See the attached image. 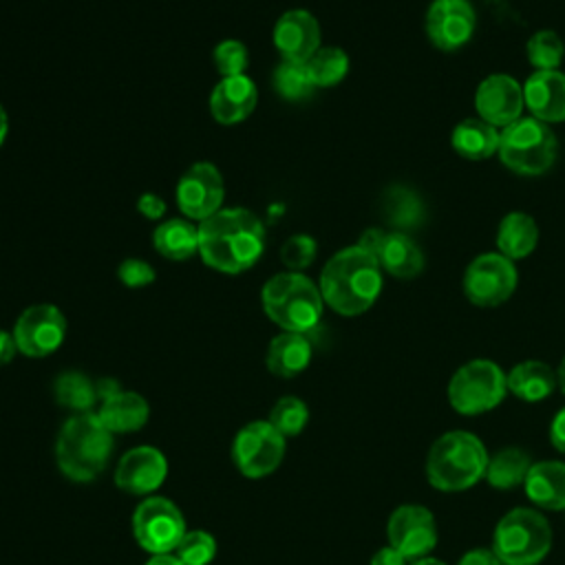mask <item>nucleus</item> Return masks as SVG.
Returning <instances> with one entry per match:
<instances>
[{
    "mask_svg": "<svg viewBox=\"0 0 565 565\" xmlns=\"http://www.w3.org/2000/svg\"><path fill=\"white\" fill-rule=\"evenodd\" d=\"M66 335V318L55 305H33L15 322L13 338L18 351L29 358H44L60 349Z\"/></svg>",
    "mask_w": 565,
    "mask_h": 565,
    "instance_id": "nucleus-13",
    "label": "nucleus"
},
{
    "mask_svg": "<svg viewBox=\"0 0 565 565\" xmlns=\"http://www.w3.org/2000/svg\"><path fill=\"white\" fill-rule=\"evenodd\" d=\"M99 419L104 426L115 435V433H135L143 428L150 415L148 402L132 391H117L108 399L102 402L97 411Z\"/></svg>",
    "mask_w": 565,
    "mask_h": 565,
    "instance_id": "nucleus-26",
    "label": "nucleus"
},
{
    "mask_svg": "<svg viewBox=\"0 0 565 565\" xmlns=\"http://www.w3.org/2000/svg\"><path fill=\"white\" fill-rule=\"evenodd\" d=\"M265 249V227L243 207L218 210L199 225V254L216 271L241 274Z\"/></svg>",
    "mask_w": 565,
    "mask_h": 565,
    "instance_id": "nucleus-1",
    "label": "nucleus"
},
{
    "mask_svg": "<svg viewBox=\"0 0 565 565\" xmlns=\"http://www.w3.org/2000/svg\"><path fill=\"white\" fill-rule=\"evenodd\" d=\"M382 214L395 232L408 234L426 223V203L413 188L395 183L382 196Z\"/></svg>",
    "mask_w": 565,
    "mask_h": 565,
    "instance_id": "nucleus-23",
    "label": "nucleus"
},
{
    "mask_svg": "<svg viewBox=\"0 0 565 565\" xmlns=\"http://www.w3.org/2000/svg\"><path fill=\"white\" fill-rule=\"evenodd\" d=\"M157 252L170 260H185L199 252V227L185 218H170L152 234Z\"/></svg>",
    "mask_w": 565,
    "mask_h": 565,
    "instance_id": "nucleus-29",
    "label": "nucleus"
},
{
    "mask_svg": "<svg viewBox=\"0 0 565 565\" xmlns=\"http://www.w3.org/2000/svg\"><path fill=\"white\" fill-rule=\"evenodd\" d=\"M285 457V437L267 422L245 424L232 444V459L247 479H260L274 472Z\"/></svg>",
    "mask_w": 565,
    "mask_h": 565,
    "instance_id": "nucleus-11",
    "label": "nucleus"
},
{
    "mask_svg": "<svg viewBox=\"0 0 565 565\" xmlns=\"http://www.w3.org/2000/svg\"><path fill=\"white\" fill-rule=\"evenodd\" d=\"M530 468H532L530 455L519 446H508L488 459L483 479L497 490H510V488L523 486Z\"/></svg>",
    "mask_w": 565,
    "mask_h": 565,
    "instance_id": "nucleus-30",
    "label": "nucleus"
},
{
    "mask_svg": "<svg viewBox=\"0 0 565 565\" xmlns=\"http://www.w3.org/2000/svg\"><path fill=\"white\" fill-rule=\"evenodd\" d=\"M523 488L534 505L543 510H565V463L534 461Z\"/></svg>",
    "mask_w": 565,
    "mask_h": 565,
    "instance_id": "nucleus-21",
    "label": "nucleus"
},
{
    "mask_svg": "<svg viewBox=\"0 0 565 565\" xmlns=\"http://www.w3.org/2000/svg\"><path fill=\"white\" fill-rule=\"evenodd\" d=\"M523 102L532 117L550 126L565 121V73L534 71L523 84Z\"/></svg>",
    "mask_w": 565,
    "mask_h": 565,
    "instance_id": "nucleus-19",
    "label": "nucleus"
},
{
    "mask_svg": "<svg viewBox=\"0 0 565 565\" xmlns=\"http://www.w3.org/2000/svg\"><path fill=\"white\" fill-rule=\"evenodd\" d=\"M311 362V342L305 333L282 331L269 342L267 369L278 377H294Z\"/></svg>",
    "mask_w": 565,
    "mask_h": 565,
    "instance_id": "nucleus-27",
    "label": "nucleus"
},
{
    "mask_svg": "<svg viewBox=\"0 0 565 565\" xmlns=\"http://www.w3.org/2000/svg\"><path fill=\"white\" fill-rule=\"evenodd\" d=\"M274 44L282 60L305 64L320 49V24L309 11L291 9L274 26Z\"/></svg>",
    "mask_w": 565,
    "mask_h": 565,
    "instance_id": "nucleus-18",
    "label": "nucleus"
},
{
    "mask_svg": "<svg viewBox=\"0 0 565 565\" xmlns=\"http://www.w3.org/2000/svg\"><path fill=\"white\" fill-rule=\"evenodd\" d=\"M7 132H9V117H7L4 108L0 106V146L4 143V137H7Z\"/></svg>",
    "mask_w": 565,
    "mask_h": 565,
    "instance_id": "nucleus-47",
    "label": "nucleus"
},
{
    "mask_svg": "<svg viewBox=\"0 0 565 565\" xmlns=\"http://www.w3.org/2000/svg\"><path fill=\"white\" fill-rule=\"evenodd\" d=\"M137 210H139L146 218L159 221V218H163V214H166V203H163V199H161L159 194L146 192V194H141V196L137 199Z\"/></svg>",
    "mask_w": 565,
    "mask_h": 565,
    "instance_id": "nucleus-40",
    "label": "nucleus"
},
{
    "mask_svg": "<svg viewBox=\"0 0 565 565\" xmlns=\"http://www.w3.org/2000/svg\"><path fill=\"white\" fill-rule=\"evenodd\" d=\"M214 66L223 77H234V75H245L247 68V49L238 40H223L214 46L212 53Z\"/></svg>",
    "mask_w": 565,
    "mask_h": 565,
    "instance_id": "nucleus-37",
    "label": "nucleus"
},
{
    "mask_svg": "<svg viewBox=\"0 0 565 565\" xmlns=\"http://www.w3.org/2000/svg\"><path fill=\"white\" fill-rule=\"evenodd\" d=\"M168 475V461L159 448L137 446L128 450L115 470V483L128 494L154 492Z\"/></svg>",
    "mask_w": 565,
    "mask_h": 565,
    "instance_id": "nucleus-17",
    "label": "nucleus"
},
{
    "mask_svg": "<svg viewBox=\"0 0 565 565\" xmlns=\"http://www.w3.org/2000/svg\"><path fill=\"white\" fill-rule=\"evenodd\" d=\"M516 267L499 252H483L463 271V294L475 307L503 305L516 289Z\"/></svg>",
    "mask_w": 565,
    "mask_h": 565,
    "instance_id": "nucleus-9",
    "label": "nucleus"
},
{
    "mask_svg": "<svg viewBox=\"0 0 565 565\" xmlns=\"http://www.w3.org/2000/svg\"><path fill=\"white\" fill-rule=\"evenodd\" d=\"M382 291V267L358 245L329 258L320 274L322 300L340 316H360L373 307Z\"/></svg>",
    "mask_w": 565,
    "mask_h": 565,
    "instance_id": "nucleus-2",
    "label": "nucleus"
},
{
    "mask_svg": "<svg viewBox=\"0 0 565 565\" xmlns=\"http://www.w3.org/2000/svg\"><path fill=\"white\" fill-rule=\"evenodd\" d=\"M282 437H294L298 433H302V428L309 422V408L300 397L287 395L280 397L271 411H269V419H267Z\"/></svg>",
    "mask_w": 565,
    "mask_h": 565,
    "instance_id": "nucleus-35",
    "label": "nucleus"
},
{
    "mask_svg": "<svg viewBox=\"0 0 565 565\" xmlns=\"http://www.w3.org/2000/svg\"><path fill=\"white\" fill-rule=\"evenodd\" d=\"M132 534L152 556L170 554L185 534V519L172 501L163 497H148L132 514Z\"/></svg>",
    "mask_w": 565,
    "mask_h": 565,
    "instance_id": "nucleus-10",
    "label": "nucleus"
},
{
    "mask_svg": "<svg viewBox=\"0 0 565 565\" xmlns=\"http://www.w3.org/2000/svg\"><path fill=\"white\" fill-rule=\"evenodd\" d=\"M377 263L382 271L399 280L417 278L426 265L424 252L419 249V245L408 234H402V232L386 234V241L377 254Z\"/></svg>",
    "mask_w": 565,
    "mask_h": 565,
    "instance_id": "nucleus-24",
    "label": "nucleus"
},
{
    "mask_svg": "<svg viewBox=\"0 0 565 565\" xmlns=\"http://www.w3.org/2000/svg\"><path fill=\"white\" fill-rule=\"evenodd\" d=\"M305 64L316 88L335 86L349 73V55L338 46H320Z\"/></svg>",
    "mask_w": 565,
    "mask_h": 565,
    "instance_id": "nucleus-32",
    "label": "nucleus"
},
{
    "mask_svg": "<svg viewBox=\"0 0 565 565\" xmlns=\"http://www.w3.org/2000/svg\"><path fill=\"white\" fill-rule=\"evenodd\" d=\"M174 556L183 565H207L216 556V541L205 530L185 532L179 545L174 547Z\"/></svg>",
    "mask_w": 565,
    "mask_h": 565,
    "instance_id": "nucleus-36",
    "label": "nucleus"
},
{
    "mask_svg": "<svg viewBox=\"0 0 565 565\" xmlns=\"http://www.w3.org/2000/svg\"><path fill=\"white\" fill-rule=\"evenodd\" d=\"M117 276L126 287H146L154 280V269L141 258H126L119 265Z\"/></svg>",
    "mask_w": 565,
    "mask_h": 565,
    "instance_id": "nucleus-39",
    "label": "nucleus"
},
{
    "mask_svg": "<svg viewBox=\"0 0 565 565\" xmlns=\"http://www.w3.org/2000/svg\"><path fill=\"white\" fill-rule=\"evenodd\" d=\"M457 565H503V563L497 558V554L490 547H472L457 561Z\"/></svg>",
    "mask_w": 565,
    "mask_h": 565,
    "instance_id": "nucleus-41",
    "label": "nucleus"
},
{
    "mask_svg": "<svg viewBox=\"0 0 565 565\" xmlns=\"http://www.w3.org/2000/svg\"><path fill=\"white\" fill-rule=\"evenodd\" d=\"M525 53H527V60L534 66V71H556L563 62L565 46L556 31L543 29V31H536L527 40Z\"/></svg>",
    "mask_w": 565,
    "mask_h": 565,
    "instance_id": "nucleus-34",
    "label": "nucleus"
},
{
    "mask_svg": "<svg viewBox=\"0 0 565 565\" xmlns=\"http://www.w3.org/2000/svg\"><path fill=\"white\" fill-rule=\"evenodd\" d=\"M477 117L492 124L494 128H505L519 117H523V86L505 73H492L475 90Z\"/></svg>",
    "mask_w": 565,
    "mask_h": 565,
    "instance_id": "nucleus-16",
    "label": "nucleus"
},
{
    "mask_svg": "<svg viewBox=\"0 0 565 565\" xmlns=\"http://www.w3.org/2000/svg\"><path fill=\"white\" fill-rule=\"evenodd\" d=\"M146 565H183L174 554H154Z\"/></svg>",
    "mask_w": 565,
    "mask_h": 565,
    "instance_id": "nucleus-46",
    "label": "nucleus"
},
{
    "mask_svg": "<svg viewBox=\"0 0 565 565\" xmlns=\"http://www.w3.org/2000/svg\"><path fill=\"white\" fill-rule=\"evenodd\" d=\"M556 386L561 388V393H565V358L561 360V364L556 369Z\"/></svg>",
    "mask_w": 565,
    "mask_h": 565,
    "instance_id": "nucleus-48",
    "label": "nucleus"
},
{
    "mask_svg": "<svg viewBox=\"0 0 565 565\" xmlns=\"http://www.w3.org/2000/svg\"><path fill=\"white\" fill-rule=\"evenodd\" d=\"M274 88L287 102H302L313 95L316 84L302 62L282 60L274 71Z\"/></svg>",
    "mask_w": 565,
    "mask_h": 565,
    "instance_id": "nucleus-33",
    "label": "nucleus"
},
{
    "mask_svg": "<svg viewBox=\"0 0 565 565\" xmlns=\"http://www.w3.org/2000/svg\"><path fill=\"white\" fill-rule=\"evenodd\" d=\"M258 93L254 82L247 75H234V77H223L212 95H210V110L212 117L218 124H238L243 121L256 106Z\"/></svg>",
    "mask_w": 565,
    "mask_h": 565,
    "instance_id": "nucleus-20",
    "label": "nucleus"
},
{
    "mask_svg": "<svg viewBox=\"0 0 565 565\" xmlns=\"http://www.w3.org/2000/svg\"><path fill=\"white\" fill-rule=\"evenodd\" d=\"M263 307L271 322L282 331L307 333L322 318V294L305 274L282 271L263 287Z\"/></svg>",
    "mask_w": 565,
    "mask_h": 565,
    "instance_id": "nucleus-5",
    "label": "nucleus"
},
{
    "mask_svg": "<svg viewBox=\"0 0 565 565\" xmlns=\"http://www.w3.org/2000/svg\"><path fill=\"white\" fill-rule=\"evenodd\" d=\"M386 234H388V232H384V230H380V227H369V230L362 232V236H360V241H358V247H362L364 252H369L371 256L377 258V254H380V249H382V245H384V241H386Z\"/></svg>",
    "mask_w": 565,
    "mask_h": 565,
    "instance_id": "nucleus-42",
    "label": "nucleus"
},
{
    "mask_svg": "<svg viewBox=\"0 0 565 565\" xmlns=\"http://www.w3.org/2000/svg\"><path fill=\"white\" fill-rule=\"evenodd\" d=\"M223 177L210 161L190 166L177 185L179 210L192 221H205L221 210L223 203Z\"/></svg>",
    "mask_w": 565,
    "mask_h": 565,
    "instance_id": "nucleus-14",
    "label": "nucleus"
},
{
    "mask_svg": "<svg viewBox=\"0 0 565 565\" xmlns=\"http://www.w3.org/2000/svg\"><path fill=\"white\" fill-rule=\"evenodd\" d=\"M499 135L501 130L481 117H468L452 128L450 146L468 161H483L499 152Z\"/></svg>",
    "mask_w": 565,
    "mask_h": 565,
    "instance_id": "nucleus-22",
    "label": "nucleus"
},
{
    "mask_svg": "<svg viewBox=\"0 0 565 565\" xmlns=\"http://www.w3.org/2000/svg\"><path fill=\"white\" fill-rule=\"evenodd\" d=\"M539 243V227L525 212H510L497 227V252L505 258L521 260L534 252Z\"/></svg>",
    "mask_w": 565,
    "mask_h": 565,
    "instance_id": "nucleus-28",
    "label": "nucleus"
},
{
    "mask_svg": "<svg viewBox=\"0 0 565 565\" xmlns=\"http://www.w3.org/2000/svg\"><path fill=\"white\" fill-rule=\"evenodd\" d=\"M371 565H408V558L404 554H399L395 547L386 545L373 554Z\"/></svg>",
    "mask_w": 565,
    "mask_h": 565,
    "instance_id": "nucleus-44",
    "label": "nucleus"
},
{
    "mask_svg": "<svg viewBox=\"0 0 565 565\" xmlns=\"http://www.w3.org/2000/svg\"><path fill=\"white\" fill-rule=\"evenodd\" d=\"M550 441L558 452L565 455V408H561L550 424Z\"/></svg>",
    "mask_w": 565,
    "mask_h": 565,
    "instance_id": "nucleus-43",
    "label": "nucleus"
},
{
    "mask_svg": "<svg viewBox=\"0 0 565 565\" xmlns=\"http://www.w3.org/2000/svg\"><path fill=\"white\" fill-rule=\"evenodd\" d=\"M318 245L309 234H296L285 241L280 256L289 269H305L316 258Z\"/></svg>",
    "mask_w": 565,
    "mask_h": 565,
    "instance_id": "nucleus-38",
    "label": "nucleus"
},
{
    "mask_svg": "<svg viewBox=\"0 0 565 565\" xmlns=\"http://www.w3.org/2000/svg\"><path fill=\"white\" fill-rule=\"evenodd\" d=\"M552 547V525L534 508L505 512L492 534V552L503 565H539Z\"/></svg>",
    "mask_w": 565,
    "mask_h": 565,
    "instance_id": "nucleus-6",
    "label": "nucleus"
},
{
    "mask_svg": "<svg viewBox=\"0 0 565 565\" xmlns=\"http://www.w3.org/2000/svg\"><path fill=\"white\" fill-rule=\"evenodd\" d=\"M488 450L468 430H448L437 437L426 457V479L441 492H461L486 477Z\"/></svg>",
    "mask_w": 565,
    "mask_h": 565,
    "instance_id": "nucleus-4",
    "label": "nucleus"
},
{
    "mask_svg": "<svg viewBox=\"0 0 565 565\" xmlns=\"http://www.w3.org/2000/svg\"><path fill=\"white\" fill-rule=\"evenodd\" d=\"M388 545L408 561L428 556L437 545V523L428 508L419 503H404L395 508L386 523Z\"/></svg>",
    "mask_w": 565,
    "mask_h": 565,
    "instance_id": "nucleus-12",
    "label": "nucleus"
},
{
    "mask_svg": "<svg viewBox=\"0 0 565 565\" xmlns=\"http://www.w3.org/2000/svg\"><path fill=\"white\" fill-rule=\"evenodd\" d=\"M413 565H448V563H444V561H439V558H433V556H424V558L413 561Z\"/></svg>",
    "mask_w": 565,
    "mask_h": 565,
    "instance_id": "nucleus-49",
    "label": "nucleus"
},
{
    "mask_svg": "<svg viewBox=\"0 0 565 565\" xmlns=\"http://www.w3.org/2000/svg\"><path fill=\"white\" fill-rule=\"evenodd\" d=\"M15 351H18V344H15L13 333H7L0 329V366L9 364L15 355Z\"/></svg>",
    "mask_w": 565,
    "mask_h": 565,
    "instance_id": "nucleus-45",
    "label": "nucleus"
},
{
    "mask_svg": "<svg viewBox=\"0 0 565 565\" xmlns=\"http://www.w3.org/2000/svg\"><path fill=\"white\" fill-rule=\"evenodd\" d=\"M53 395L60 406L79 415V413H90V408L97 399V388L84 373L66 371L55 377Z\"/></svg>",
    "mask_w": 565,
    "mask_h": 565,
    "instance_id": "nucleus-31",
    "label": "nucleus"
},
{
    "mask_svg": "<svg viewBox=\"0 0 565 565\" xmlns=\"http://www.w3.org/2000/svg\"><path fill=\"white\" fill-rule=\"evenodd\" d=\"M508 393L503 369L492 360H470L448 382V402L455 413L472 417L497 408Z\"/></svg>",
    "mask_w": 565,
    "mask_h": 565,
    "instance_id": "nucleus-8",
    "label": "nucleus"
},
{
    "mask_svg": "<svg viewBox=\"0 0 565 565\" xmlns=\"http://www.w3.org/2000/svg\"><path fill=\"white\" fill-rule=\"evenodd\" d=\"M508 393L523 402H543L556 388V371L541 360H525L505 373Z\"/></svg>",
    "mask_w": 565,
    "mask_h": 565,
    "instance_id": "nucleus-25",
    "label": "nucleus"
},
{
    "mask_svg": "<svg viewBox=\"0 0 565 565\" xmlns=\"http://www.w3.org/2000/svg\"><path fill=\"white\" fill-rule=\"evenodd\" d=\"M110 452L113 433L93 411L66 419L55 441L57 468L77 483H88L102 475Z\"/></svg>",
    "mask_w": 565,
    "mask_h": 565,
    "instance_id": "nucleus-3",
    "label": "nucleus"
},
{
    "mask_svg": "<svg viewBox=\"0 0 565 565\" xmlns=\"http://www.w3.org/2000/svg\"><path fill=\"white\" fill-rule=\"evenodd\" d=\"M477 26L475 9L468 0H435L426 11V35L439 51H457L472 38Z\"/></svg>",
    "mask_w": 565,
    "mask_h": 565,
    "instance_id": "nucleus-15",
    "label": "nucleus"
},
{
    "mask_svg": "<svg viewBox=\"0 0 565 565\" xmlns=\"http://www.w3.org/2000/svg\"><path fill=\"white\" fill-rule=\"evenodd\" d=\"M501 163L523 177L545 174L558 154V139L550 124L536 117H519L499 135Z\"/></svg>",
    "mask_w": 565,
    "mask_h": 565,
    "instance_id": "nucleus-7",
    "label": "nucleus"
}]
</instances>
